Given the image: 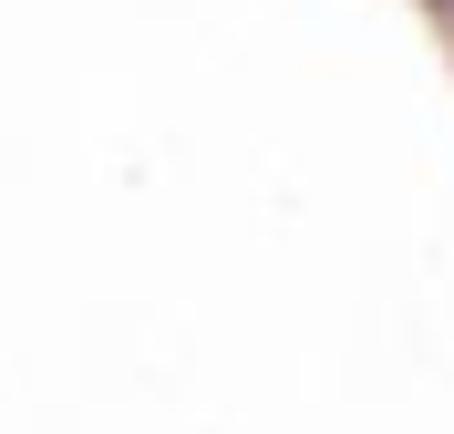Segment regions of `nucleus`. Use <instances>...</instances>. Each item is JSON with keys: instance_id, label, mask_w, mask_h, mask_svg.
<instances>
[{"instance_id": "nucleus-1", "label": "nucleus", "mask_w": 454, "mask_h": 434, "mask_svg": "<svg viewBox=\"0 0 454 434\" xmlns=\"http://www.w3.org/2000/svg\"><path fill=\"white\" fill-rule=\"evenodd\" d=\"M424 11H434V21H444V42H454V0H424Z\"/></svg>"}]
</instances>
